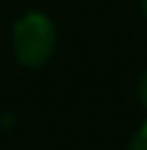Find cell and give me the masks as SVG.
<instances>
[{
	"label": "cell",
	"mask_w": 147,
	"mask_h": 150,
	"mask_svg": "<svg viewBox=\"0 0 147 150\" xmlns=\"http://www.w3.org/2000/svg\"><path fill=\"white\" fill-rule=\"evenodd\" d=\"M142 11H144V17H147V0H142Z\"/></svg>",
	"instance_id": "4"
},
{
	"label": "cell",
	"mask_w": 147,
	"mask_h": 150,
	"mask_svg": "<svg viewBox=\"0 0 147 150\" xmlns=\"http://www.w3.org/2000/svg\"><path fill=\"white\" fill-rule=\"evenodd\" d=\"M11 45L14 56L22 67H42L56 50V25L42 11H28L14 22L11 31Z\"/></svg>",
	"instance_id": "1"
},
{
	"label": "cell",
	"mask_w": 147,
	"mask_h": 150,
	"mask_svg": "<svg viewBox=\"0 0 147 150\" xmlns=\"http://www.w3.org/2000/svg\"><path fill=\"white\" fill-rule=\"evenodd\" d=\"M128 150H147V122H144L142 128L136 131V136L131 139V145H128Z\"/></svg>",
	"instance_id": "2"
},
{
	"label": "cell",
	"mask_w": 147,
	"mask_h": 150,
	"mask_svg": "<svg viewBox=\"0 0 147 150\" xmlns=\"http://www.w3.org/2000/svg\"><path fill=\"white\" fill-rule=\"evenodd\" d=\"M139 100H142V106L147 108V72L139 78Z\"/></svg>",
	"instance_id": "3"
}]
</instances>
